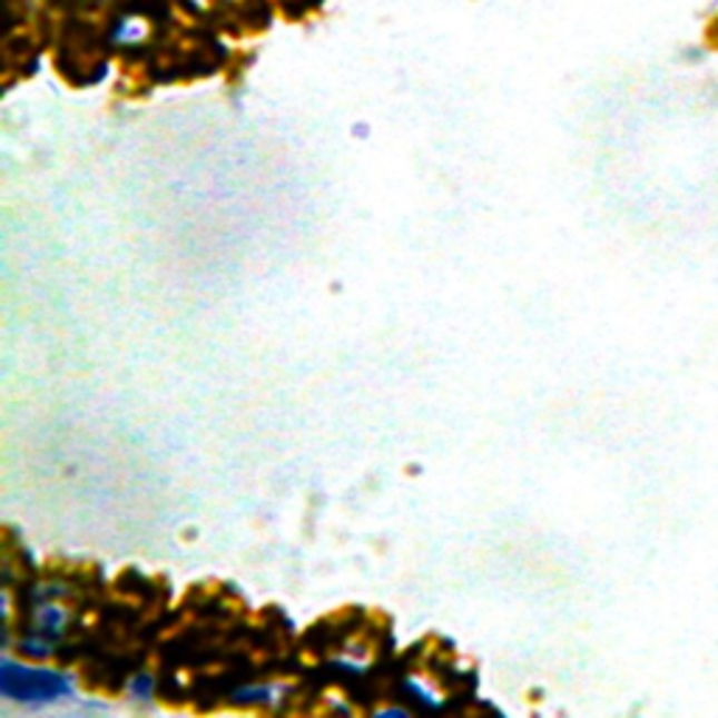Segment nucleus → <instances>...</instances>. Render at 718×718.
<instances>
[{
    "mask_svg": "<svg viewBox=\"0 0 718 718\" xmlns=\"http://www.w3.org/2000/svg\"><path fill=\"white\" fill-rule=\"evenodd\" d=\"M3 677H18V673H12V668H3ZM20 679V690H12V696H18V699H31V696H37V699H53V696H59L62 690H68V682H65L62 677H57V673H42V671H23V677Z\"/></svg>",
    "mask_w": 718,
    "mask_h": 718,
    "instance_id": "1",
    "label": "nucleus"
},
{
    "mask_svg": "<svg viewBox=\"0 0 718 718\" xmlns=\"http://www.w3.org/2000/svg\"><path fill=\"white\" fill-rule=\"evenodd\" d=\"M144 35H147V26H144V20L138 18L118 20L116 29H112V40H116L118 46H135Z\"/></svg>",
    "mask_w": 718,
    "mask_h": 718,
    "instance_id": "2",
    "label": "nucleus"
}]
</instances>
